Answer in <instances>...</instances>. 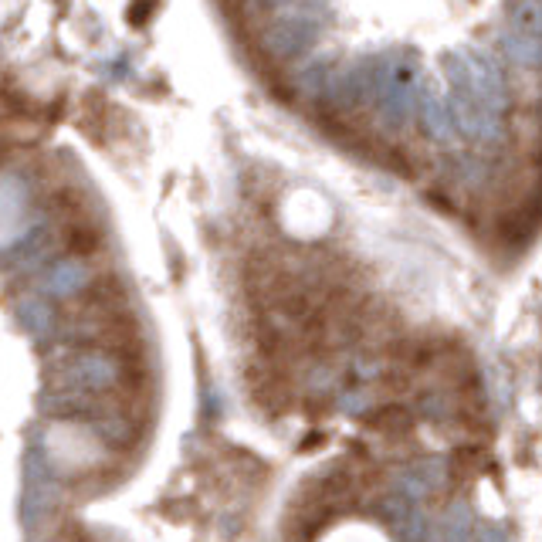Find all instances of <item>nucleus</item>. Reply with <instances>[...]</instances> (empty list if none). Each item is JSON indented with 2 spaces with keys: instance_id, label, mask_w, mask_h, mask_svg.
Segmentation results:
<instances>
[{
  "instance_id": "obj_1",
  "label": "nucleus",
  "mask_w": 542,
  "mask_h": 542,
  "mask_svg": "<svg viewBox=\"0 0 542 542\" xmlns=\"http://www.w3.org/2000/svg\"><path fill=\"white\" fill-rule=\"evenodd\" d=\"M366 424L373 430H380L383 437H407L410 434V427H414V417H410V410L407 407H380V410H373L366 417Z\"/></svg>"
},
{
  "instance_id": "obj_2",
  "label": "nucleus",
  "mask_w": 542,
  "mask_h": 542,
  "mask_svg": "<svg viewBox=\"0 0 542 542\" xmlns=\"http://www.w3.org/2000/svg\"><path fill=\"white\" fill-rule=\"evenodd\" d=\"M488 465V458H484V447H458L454 454H451V465H447V475L451 478H471V475H478L482 468Z\"/></svg>"
}]
</instances>
